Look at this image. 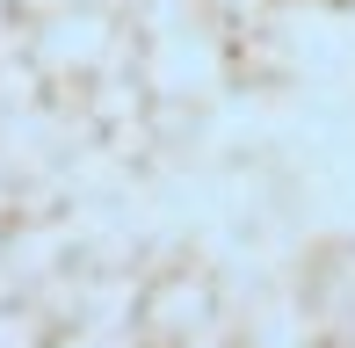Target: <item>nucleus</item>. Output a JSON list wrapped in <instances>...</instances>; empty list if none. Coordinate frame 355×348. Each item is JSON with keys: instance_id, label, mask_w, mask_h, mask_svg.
I'll use <instances>...</instances> for the list:
<instances>
[]
</instances>
